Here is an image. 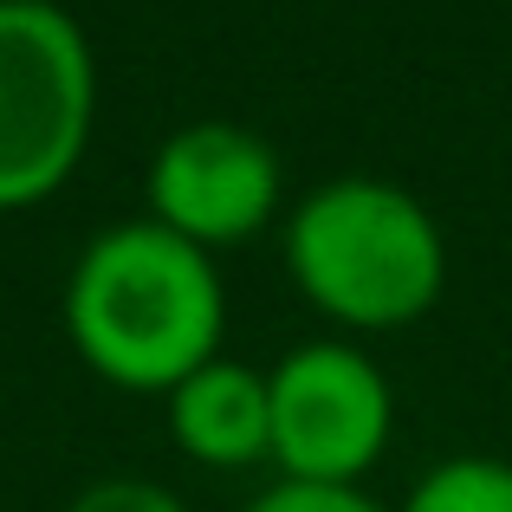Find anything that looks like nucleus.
<instances>
[{"instance_id": "3", "label": "nucleus", "mask_w": 512, "mask_h": 512, "mask_svg": "<svg viewBox=\"0 0 512 512\" xmlns=\"http://www.w3.org/2000/svg\"><path fill=\"white\" fill-rule=\"evenodd\" d=\"M98 124V59L59 0H0V214L59 195Z\"/></svg>"}, {"instance_id": "7", "label": "nucleus", "mask_w": 512, "mask_h": 512, "mask_svg": "<svg viewBox=\"0 0 512 512\" xmlns=\"http://www.w3.org/2000/svg\"><path fill=\"white\" fill-rule=\"evenodd\" d=\"M402 512H512V461L454 454L415 480Z\"/></svg>"}, {"instance_id": "1", "label": "nucleus", "mask_w": 512, "mask_h": 512, "mask_svg": "<svg viewBox=\"0 0 512 512\" xmlns=\"http://www.w3.org/2000/svg\"><path fill=\"white\" fill-rule=\"evenodd\" d=\"M227 292L195 240L143 221H117L72 260L65 338L91 376L130 396H169L221 357Z\"/></svg>"}, {"instance_id": "6", "label": "nucleus", "mask_w": 512, "mask_h": 512, "mask_svg": "<svg viewBox=\"0 0 512 512\" xmlns=\"http://www.w3.org/2000/svg\"><path fill=\"white\" fill-rule=\"evenodd\" d=\"M163 402H169V435L188 461L201 467L273 461V402H266V370H253V363L214 357L188 383H175Z\"/></svg>"}, {"instance_id": "2", "label": "nucleus", "mask_w": 512, "mask_h": 512, "mask_svg": "<svg viewBox=\"0 0 512 512\" xmlns=\"http://www.w3.org/2000/svg\"><path fill=\"white\" fill-rule=\"evenodd\" d=\"M286 273L331 325L402 331L448 286L441 221L396 182L338 175L286 214Z\"/></svg>"}, {"instance_id": "4", "label": "nucleus", "mask_w": 512, "mask_h": 512, "mask_svg": "<svg viewBox=\"0 0 512 512\" xmlns=\"http://www.w3.org/2000/svg\"><path fill=\"white\" fill-rule=\"evenodd\" d=\"M266 402H273V467L299 487H357L383 461L396 428V389L350 338L292 344L266 370Z\"/></svg>"}, {"instance_id": "9", "label": "nucleus", "mask_w": 512, "mask_h": 512, "mask_svg": "<svg viewBox=\"0 0 512 512\" xmlns=\"http://www.w3.org/2000/svg\"><path fill=\"white\" fill-rule=\"evenodd\" d=\"M65 512H188V506L175 500L169 487H156V480L117 474V480H98V487H85Z\"/></svg>"}, {"instance_id": "8", "label": "nucleus", "mask_w": 512, "mask_h": 512, "mask_svg": "<svg viewBox=\"0 0 512 512\" xmlns=\"http://www.w3.org/2000/svg\"><path fill=\"white\" fill-rule=\"evenodd\" d=\"M240 512H383V506L363 487H299V480H279V487H266Z\"/></svg>"}, {"instance_id": "5", "label": "nucleus", "mask_w": 512, "mask_h": 512, "mask_svg": "<svg viewBox=\"0 0 512 512\" xmlns=\"http://www.w3.org/2000/svg\"><path fill=\"white\" fill-rule=\"evenodd\" d=\"M143 195H150L156 227L214 253L273 227L279 201H286V169L260 130L227 124V117H195V124L169 130L163 150L150 156Z\"/></svg>"}]
</instances>
